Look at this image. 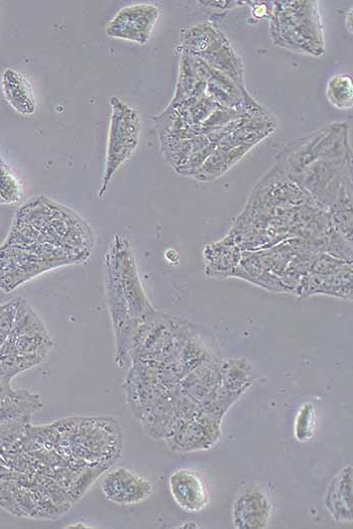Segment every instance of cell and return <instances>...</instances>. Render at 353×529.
Wrapping results in <instances>:
<instances>
[{"instance_id":"1","label":"cell","mask_w":353,"mask_h":529,"mask_svg":"<svg viewBox=\"0 0 353 529\" xmlns=\"http://www.w3.org/2000/svg\"><path fill=\"white\" fill-rule=\"evenodd\" d=\"M112 117L104 178L99 190L101 198L113 175L134 153L139 144V113L120 99L111 100Z\"/></svg>"},{"instance_id":"2","label":"cell","mask_w":353,"mask_h":529,"mask_svg":"<svg viewBox=\"0 0 353 529\" xmlns=\"http://www.w3.org/2000/svg\"><path fill=\"white\" fill-rule=\"evenodd\" d=\"M106 259L119 276L133 320L144 324L156 317L158 312L152 307L143 289L129 241L116 236Z\"/></svg>"},{"instance_id":"3","label":"cell","mask_w":353,"mask_h":529,"mask_svg":"<svg viewBox=\"0 0 353 529\" xmlns=\"http://www.w3.org/2000/svg\"><path fill=\"white\" fill-rule=\"evenodd\" d=\"M100 488L108 501L119 506L139 504L153 493L151 481L125 467L106 473Z\"/></svg>"},{"instance_id":"4","label":"cell","mask_w":353,"mask_h":529,"mask_svg":"<svg viewBox=\"0 0 353 529\" xmlns=\"http://www.w3.org/2000/svg\"><path fill=\"white\" fill-rule=\"evenodd\" d=\"M158 18L159 11L156 7H130L116 15L108 26L107 35L145 44L149 41Z\"/></svg>"},{"instance_id":"5","label":"cell","mask_w":353,"mask_h":529,"mask_svg":"<svg viewBox=\"0 0 353 529\" xmlns=\"http://www.w3.org/2000/svg\"><path fill=\"white\" fill-rule=\"evenodd\" d=\"M271 512L272 505L266 493L257 484L249 485L233 502V525L238 529L266 528Z\"/></svg>"},{"instance_id":"6","label":"cell","mask_w":353,"mask_h":529,"mask_svg":"<svg viewBox=\"0 0 353 529\" xmlns=\"http://www.w3.org/2000/svg\"><path fill=\"white\" fill-rule=\"evenodd\" d=\"M295 294L302 299L325 295L351 301L352 263H345L337 272L328 276L309 273L302 277Z\"/></svg>"},{"instance_id":"7","label":"cell","mask_w":353,"mask_h":529,"mask_svg":"<svg viewBox=\"0 0 353 529\" xmlns=\"http://www.w3.org/2000/svg\"><path fill=\"white\" fill-rule=\"evenodd\" d=\"M169 488L175 502L187 512H200L209 502V492L203 478L195 471L181 468L169 478Z\"/></svg>"},{"instance_id":"8","label":"cell","mask_w":353,"mask_h":529,"mask_svg":"<svg viewBox=\"0 0 353 529\" xmlns=\"http://www.w3.org/2000/svg\"><path fill=\"white\" fill-rule=\"evenodd\" d=\"M42 408L40 396L26 389H14L11 381L0 379V423L31 425L33 415Z\"/></svg>"},{"instance_id":"9","label":"cell","mask_w":353,"mask_h":529,"mask_svg":"<svg viewBox=\"0 0 353 529\" xmlns=\"http://www.w3.org/2000/svg\"><path fill=\"white\" fill-rule=\"evenodd\" d=\"M352 482V466L349 465L342 468L328 486L324 502L337 523L353 520Z\"/></svg>"},{"instance_id":"10","label":"cell","mask_w":353,"mask_h":529,"mask_svg":"<svg viewBox=\"0 0 353 529\" xmlns=\"http://www.w3.org/2000/svg\"><path fill=\"white\" fill-rule=\"evenodd\" d=\"M243 250L229 238L211 243L205 247L204 259L206 276L212 279H229L242 259Z\"/></svg>"},{"instance_id":"11","label":"cell","mask_w":353,"mask_h":529,"mask_svg":"<svg viewBox=\"0 0 353 529\" xmlns=\"http://www.w3.org/2000/svg\"><path fill=\"white\" fill-rule=\"evenodd\" d=\"M230 278L244 280L275 293H292L278 276L265 268L258 251H243L241 262Z\"/></svg>"},{"instance_id":"12","label":"cell","mask_w":353,"mask_h":529,"mask_svg":"<svg viewBox=\"0 0 353 529\" xmlns=\"http://www.w3.org/2000/svg\"><path fill=\"white\" fill-rule=\"evenodd\" d=\"M3 90L9 103L21 114L29 115L36 109L34 92L29 81L19 72L7 70L3 75Z\"/></svg>"},{"instance_id":"13","label":"cell","mask_w":353,"mask_h":529,"mask_svg":"<svg viewBox=\"0 0 353 529\" xmlns=\"http://www.w3.org/2000/svg\"><path fill=\"white\" fill-rule=\"evenodd\" d=\"M327 98L340 110L352 106V81L349 75H337L330 79L327 86Z\"/></svg>"},{"instance_id":"14","label":"cell","mask_w":353,"mask_h":529,"mask_svg":"<svg viewBox=\"0 0 353 529\" xmlns=\"http://www.w3.org/2000/svg\"><path fill=\"white\" fill-rule=\"evenodd\" d=\"M315 411L311 404L304 405L295 422V437L300 442L309 441L314 435Z\"/></svg>"},{"instance_id":"15","label":"cell","mask_w":353,"mask_h":529,"mask_svg":"<svg viewBox=\"0 0 353 529\" xmlns=\"http://www.w3.org/2000/svg\"><path fill=\"white\" fill-rule=\"evenodd\" d=\"M345 263L347 262L328 253L320 252L313 259L309 273L321 276L332 275L344 266Z\"/></svg>"}]
</instances>
